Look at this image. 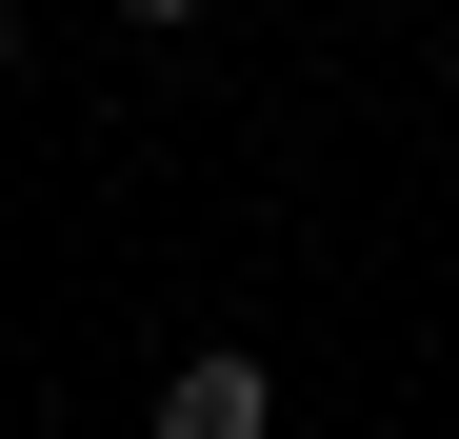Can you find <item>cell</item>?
Returning <instances> with one entry per match:
<instances>
[{
	"label": "cell",
	"mask_w": 459,
	"mask_h": 439,
	"mask_svg": "<svg viewBox=\"0 0 459 439\" xmlns=\"http://www.w3.org/2000/svg\"><path fill=\"white\" fill-rule=\"evenodd\" d=\"M160 439H280V359H240V340L160 359Z\"/></svg>",
	"instance_id": "1"
},
{
	"label": "cell",
	"mask_w": 459,
	"mask_h": 439,
	"mask_svg": "<svg viewBox=\"0 0 459 439\" xmlns=\"http://www.w3.org/2000/svg\"><path fill=\"white\" fill-rule=\"evenodd\" d=\"M120 21H140V40H180V21H200V0H120Z\"/></svg>",
	"instance_id": "2"
},
{
	"label": "cell",
	"mask_w": 459,
	"mask_h": 439,
	"mask_svg": "<svg viewBox=\"0 0 459 439\" xmlns=\"http://www.w3.org/2000/svg\"><path fill=\"white\" fill-rule=\"evenodd\" d=\"M0 60H21V0H0Z\"/></svg>",
	"instance_id": "3"
}]
</instances>
